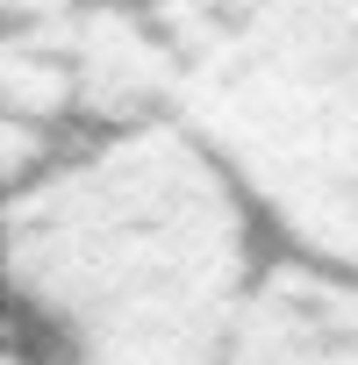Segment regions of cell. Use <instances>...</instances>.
Returning a JSON list of instances; mask_svg holds the SVG:
<instances>
[{
  "label": "cell",
  "instance_id": "2",
  "mask_svg": "<svg viewBox=\"0 0 358 365\" xmlns=\"http://www.w3.org/2000/svg\"><path fill=\"white\" fill-rule=\"evenodd\" d=\"M187 122L272 251L358 287V0H258L187 58Z\"/></svg>",
  "mask_w": 358,
  "mask_h": 365
},
{
  "label": "cell",
  "instance_id": "3",
  "mask_svg": "<svg viewBox=\"0 0 358 365\" xmlns=\"http://www.w3.org/2000/svg\"><path fill=\"white\" fill-rule=\"evenodd\" d=\"M215 365H358V287L272 258Z\"/></svg>",
  "mask_w": 358,
  "mask_h": 365
},
{
  "label": "cell",
  "instance_id": "4",
  "mask_svg": "<svg viewBox=\"0 0 358 365\" xmlns=\"http://www.w3.org/2000/svg\"><path fill=\"white\" fill-rule=\"evenodd\" d=\"M129 8H136V15H150L179 51L194 58V51H208L223 29H237V22L258 8V0H129Z\"/></svg>",
  "mask_w": 358,
  "mask_h": 365
},
{
  "label": "cell",
  "instance_id": "5",
  "mask_svg": "<svg viewBox=\"0 0 358 365\" xmlns=\"http://www.w3.org/2000/svg\"><path fill=\"white\" fill-rule=\"evenodd\" d=\"M86 0H0V29H51L65 15H79Z\"/></svg>",
  "mask_w": 358,
  "mask_h": 365
},
{
  "label": "cell",
  "instance_id": "6",
  "mask_svg": "<svg viewBox=\"0 0 358 365\" xmlns=\"http://www.w3.org/2000/svg\"><path fill=\"white\" fill-rule=\"evenodd\" d=\"M0 365H58V358L36 344V329H8L0 322Z\"/></svg>",
  "mask_w": 358,
  "mask_h": 365
},
{
  "label": "cell",
  "instance_id": "1",
  "mask_svg": "<svg viewBox=\"0 0 358 365\" xmlns=\"http://www.w3.org/2000/svg\"><path fill=\"white\" fill-rule=\"evenodd\" d=\"M272 258L179 115L86 129L0 201V301L58 365H215Z\"/></svg>",
  "mask_w": 358,
  "mask_h": 365
}]
</instances>
